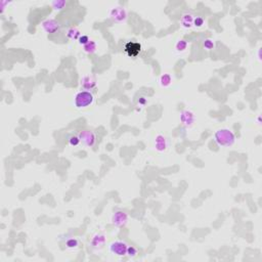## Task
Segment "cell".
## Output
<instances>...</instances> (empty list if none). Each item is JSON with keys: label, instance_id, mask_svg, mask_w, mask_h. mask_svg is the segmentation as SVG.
I'll return each instance as SVG.
<instances>
[{"label": "cell", "instance_id": "cell-9", "mask_svg": "<svg viewBox=\"0 0 262 262\" xmlns=\"http://www.w3.org/2000/svg\"><path fill=\"white\" fill-rule=\"evenodd\" d=\"M127 221V215L124 212H116L113 216V222L118 226H122L126 223Z\"/></svg>", "mask_w": 262, "mask_h": 262}, {"label": "cell", "instance_id": "cell-15", "mask_svg": "<svg viewBox=\"0 0 262 262\" xmlns=\"http://www.w3.org/2000/svg\"><path fill=\"white\" fill-rule=\"evenodd\" d=\"M80 142V138L79 136L77 135H72L69 137V144L70 145H72V147H75V145H78Z\"/></svg>", "mask_w": 262, "mask_h": 262}, {"label": "cell", "instance_id": "cell-6", "mask_svg": "<svg viewBox=\"0 0 262 262\" xmlns=\"http://www.w3.org/2000/svg\"><path fill=\"white\" fill-rule=\"evenodd\" d=\"M42 29L48 34H54L60 30V25L54 20H47L42 23Z\"/></svg>", "mask_w": 262, "mask_h": 262}, {"label": "cell", "instance_id": "cell-19", "mask_svg": "<svg viewBox=\"0 0 262 262\" xmlns=\"http://www.w3.org/2000/svg\"><path fill=\"white\" fill-rule=\"evenodd\" d=\"M90 40L88 38V36H86V35H83V36L79 37V43L82 45H86L87 43H89Z\"/></svg>", "mask_w": 262, "mask_h": 262}, {"label": "cell", "instance_id": "cell-22", "mask_svg": "<svg viewBox=\"0 0 262 262\" xmlns=\"http://www.w3.org/2000/svg\"><path fill=\"white\" fill-rule=\"evenodd\" d=\"M206 43H207V44H204V46H205L207 49H210V48H212V46H214V43L211 42V40H207V42Z\"/></svg>", "mask_w": 262, "mask_h": 262}, {"label": "cell", "instance_id": "cell-18", "mask_svg": "<svg viewBox=\"0 0 262 262\" xmlns=\"http://www.w3.org/2000/svg\"><path fill=\"white\" fill-rule=\"evenodd\" d=\"M170 82H171V77L169 76V75H164V76L162 77V79H161V84L163 86H168L170 84Z\"/></svg>", "mask_w": 262, "mask_h": 262}, {"label": "cell", "instance_id": "cell-1", "mask_svg": "<svg viewBox=\"0 0 262 262\" xmlns=\"http://www.w3.org/2000/svg\"><path fill=\"white\" fill-rule=\"evenodd\" d=\"M214 139L221 147H229L235 142V135L228 129H219L215 132Z\"/></svg>", "mask_w": 262, "mask_h": 262}, {"label": "cell", "instance_id": "cell-3", "mask_svg": "<svg viewBox=\"0 0 262 262\" xmlns=\"http://www.w3.org/2000/svg\"><path fill=\"white\" fill-rule=\"evenodd\" d=\"M127 248H128V245L123 241L112 242L109 246L110 252L116 256H120V257H123V256L126 255Z\"/></svg>", "mask_w": 262, "mask_h": 262}, {"label": "cell", "instance_id": "cell-20", "mask_svg": "<svg viewBox=\"0 0 262 262\" xmlns=\"http://www.w3.org/2000/svg\"><path fill=\"white\" fill-rule=\"evenodd\" d=\"M65 4H66L65 1H55V2H53V3H52V5L54 6L55 9H62L63 6H64Z\"/></svg>", "mask_w": 262, "mask_h": 262}, {"label": "cell", "instance_id": "cell-13", "mask_svg": "<svg viewBox=\"0 0 262 262\" xmlns=\"http://www.w3.org/2000/svg\"><path fill=\"white\" fill-rule=\"evenodd\" d=\"M67 35H68V37L70 39L74 40V39H77L78 37H79V31L77 30V29H70V30L68 31V33H67Z\"/></svg>", "mask_w": 262, "mask_h": 262}, {"label": "cell", "instance_id": "cell-12", "mask_svg": "<svg viewBox=\"0 0 262 262\" xmlns=\"http://www.w3.org/2000/svg\"><path fill=\"white\" fill-rule=\"evenodd\" d=\"M66 245L69 249H76L77 247L79 246V242H78V240H76V238H71L66 242Z\"/></svg>", "mask_w": 262, "mask_h": 262}, {"label": "cell", "instance_id": "cell-10", "mask_svg": "<svg viewBox=\"0 0 262 262\" xmlns=\"http://www.w3.org/2000/svg\"><path fill=\"white\" fill-rule=\"evenodd\" d=\"M81 85H82V87L85 90H88L89 91V90H91L92 88H94L95 87V82L92 78L86 76L81 80Z\"/></svg>", "mask_w": 262, "mask_h": 262}, {"label": "cell", "instance_id": "cell-5", "mask_svg": "<svg viewBox=\"0 0 262 262\" xmlns=\"http://www.w3.org/2000/svg\"><path fill=\"white\" fill-rule=\"evenodd\" d=\"M110 16L111 19H113L115 22H118V23H121V22H124L127 17V13L123 8L121 7H116V8H113L110 13Z\"/></svg>", "mask_w": 262, "mask_h": 262}, {"label": "cell", "instance_id": "cell-21", "mask_svg": "<svg viewBox=\"0 0 262 262\" xmlns=\"http://www.w3.org/2000/svg\"><path fill=\"white\" fill-rule=\"evenodd\" d=\"M203 23H204V21H203V19L202 17H197L196 19V21H195V26H198V27H201V26L203 25Z\"/></svg>", "mask_w": 262, "mask_h": 262}, {"label": "cell", "instance_id": "cell-11", "mask_svg": "<svg viewBox=\"0 0 262 262\" xmlns=\"http://www.w3.org/2000/svg\"><path fill=\"white\" fill-rule=\"evenodd\" d=\"M84 50L87 53H93V52L96 51V43L90 41L89 43H87L86 45H84Z\"/></svg>", "mask_w": 262, "mask_h": 262}, {"label": "cell", "instance_id": "cell-8", "mask_svg": "<svg viewBox=\"0 0 262 262\" xmlns=\"http://www.w3.org/2000/svg\"><path fill=\"white\" fill-rule=\"evenodd\" d=\"M104 243H106V238H104V235L101 234H96L92 238L91 246H92V248H94V249H100L101 247L104 245Z\"/></svg>", "mask_w": 262, "mask_h": 262}, {"label": "cell", "instance_id": "cell-16", "mask_svg": "<svg viewBox=\"0 0 262 262\" xmlns=\"http://www.w3.org/2000/svg\"><path fill=\"white\" fill-rule=\"evenodd\" d=\"M186 45H187V43H186L184 40H180V41L177 42V44H176L177 51H183V50H185Z\"/></svg>", "mask_w": 262, "mask_h": 262}, {"label": "cell", "instance_id": "cell-17", "mask_svg": "<svg viewBox=\"0 0 262 262\" xmlns=\"http://www.w3.org/2000/svg\"><path fill=\"white\" fill-rule=\"evenodd\" d=\"M183 20H186L185 22H181V24L183 27H191V23H193V19H191V16H183L182 17Z\"/></svg>", "mask_w": 262, "mask_h": 262}, {"label": "cell", "instance_id": "cell-2", "mask_svg": "<svg viewBox=\"0 0 262 262\" xmlns=\"http://www.w3.org/2000/svg\"><path fill=\"white\" fill-rule=\"evenodd\" d=\"M94 101V95L88 90H81L75 95V106L77 109H84L91 106Z\"/></svg>", "mask_w": 262, "mask_h": 262}, {"label": "cell", "instance_id": "cell-14", "mask_svg": "<svg viewBox=\"0 0 262 262\" xmlns=\"http://www.w3.org/2000/svg\"><path fill=\"white\" fill-rule=\"evenodd\" d=\"M126 255L128 256V257H130V258L135 257V256L137 255V249H136L135 247H133V246H128Z\"/></svg>", "mask_w": 262, "mask_h": 262}, {"label": "cell", "instance_id": "cell-7", "mask_svg": "<svg viewBox=\"0 0 262 262\" xmlns=\"http://www.w3.org/2000/svg\"><path fill=\"white\" fill-rule=\"evenodd\" d=\"M125 51L129 56H137L141 51V45L137 42H128L125 45Z\"/></svg>", "mask_w": 262, "mask_h": 262}, {"label": "cell", "instance_id": "cell-4", "mask_svg": "<svg viewBox=\"0 0 262 262\" xmlns=\"http://www.w3.org/2000/svg\"><path fill=\"white\" fill-rule=\"evenodd\" d=\"M79 138H80V141L82 142L83 144L87 145V147H92V145H94L95 140H96L95 134L91 130L81 131L79 133Z\"/></svg>", "mask_w": 262, "mask_h": 262}]
</instances>
